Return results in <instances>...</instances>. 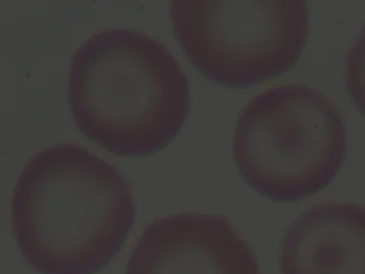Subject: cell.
I'll list each match as a JSON object with an SVG mask.
<instances>
[{
  "mask_svg": "<svg viewBox=\"0 0 365 274\" xmlns=\"http://www.w3.org/2000/svg\"><path fill=\"white\" fill-rule=\"evenodd\" d=\"M134 215L128 181L73 143L37 151L11 197L19 251L40 274H97L123 247Z\"/></svg>",
  "mask_w": 365,
  "mask_h": 274,
  "instance_id": "1",
  "label": "cell"
},
{
  "mask_svg": "<svg viewBox=\"0 0 365 274\" xmlns=\"http://www.w3.org/2000/svg\"><path fill=\"white\" fill-rule=\"evenodd\" d=\"M68 106L78 130L123 157L150 156L180 133L190 84L171 51L130 29L93 34L73 54Z\"/></svg>",
  "mask_w": 365,
  "mask_h": 274,
  "instance_id": "2",
  "label": "cell"
},
{
  "mask_svg": "<svg viewBox=\"0 0 365 274\" xmlns=\"http://www.w3.org/2000/svg\"><path fill=\"white\" fill-rule=\"evenodd\" d=\"M346 153L338 107L307 84L255 96L237 120L232 156L245 181L264 197L295 203L324 190Z\"/></svg>",
  "mask_w": 365,
  "mask_h": 274,
  "instance_id": "3",
  "label": "cell"
},
{
  "mask_svg": "<svg viewBox=\"0 0 365 274\" xmlns=\"http://www.w3.org/2000/svg\"><path fill=\"white\" fill-rule=\"evenodd\" d=\"M174 34L194 67L227 87H248L289 70L308 39L299 0H174Z\"/></svg>",
  "mask_w": 365,
  "mask_h": 274,
  "instance_id": "4",
  "label": "cell"
},
{
  "mask_svg": "<svg viewBox=\"0 0 365 274\" xmlns=\"http://www.w3.org/2000/svg\"><path fill=\"white\" fill-rule=\"evenodd\" d=\"M125 274H261L248 243L224 215L181 213L151 223Z\"/></svg>",
  "mask_w": 365,
  "mask_h": 274,
  "instance_id": "5",
  "label": "cell"
},
{
  "mask_svg": "<svg viewBox=\"0 0 365 274\" xmlns=\"http://www.w3.org/2000/svg\"><path fill=\"white\" fill-rule=\"evenodd\" d=\"M281 274H365V207L324 203L304 211L288 228Z\"/></svg>",
  "mask_w": 365,
  "mask_h": 274,
  "instance_id": "6",
  "label": "cell"
},
{
  "mask_svg": "<svg viewBox=\"0 0 365 274\" xmlns=\"http://www.w3.org/2000/svg\"><path fill=\"white\" fill-rule=\"evenodd\" d=\"M345 87L354 104L365 114V29L346 56Z\"/></svg>",
  "mask_w": 365,
  "mask_h": 274,
  "instance_id": "7",
  "label": "cell"
}]
</instances>
